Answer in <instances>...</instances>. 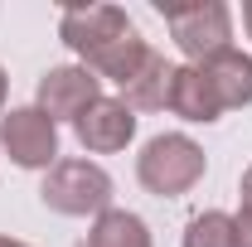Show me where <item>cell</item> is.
<instances>
[{"mask_svg": "<svg viewBox=\"0 0 252 247\" xmlns=\"http://www.w3.org/2000/svg\"><path fill=\"white\" fill-rule=\"evenodd\" d=\"M204 170H209V155L199 151L189 136H180V131H165L156 141H146L141 155H136V180L151 189L156 199L189 194L204 180Z\"/></svg>", "mask_w": 252, "mask_h": 247, "instance_id": "cell-1", "label": "cell"}, {"mask_svg": "<svg viewBox=\"0 0 252 247\" xmlns=\"http://www.w3.org/2000/svg\"><path fill=\"white\" fill-rule=\"evenodd\" d=\"M39 199H44V209L63 218H97L112 209V175L93 160H59L44 175Z\"/></svg>", "mask_w": 252, "mask_h": 247, "instance_id": "cell-2", "label": "cell"}, {"mask_svg": "<svg viewBox=\"0 0 252 247\" xmlns=\"http://www.w3.org/2000/svg\"><path fill=\"white\" fill-rule=\"evenodd\" d=\"M156 10L165 15L170 39L180 44V54L189 63H204V59H214V54H223V49H233L228 44L233 39V10L223 0H194V5L156 0Z\"/></svg>", "mask_w": 252, "mask_h": 247, "instance_id": "cell-3", "label": "cell"}, {"mask_svg": "<svg viewBox=\"0 0 252 247\" xmlns=\"http://www.w3.org/2000/svg\"><path fill=\"white\" fill-rule=\"evenodd\" d=\"M0 146L20 170H54L59 165V122L39 107H15L0 117Z\"/></svg>", "mask_w": 252, "mask_h": 247, "instance_id": "cell-4", "label": "cell"}, {"mask_svg": "<svg viewBox=\"0 0 252 247\" xmlns=\"http://www.w3.org/2000/svg\"><path fill=\"white\" fill-rule=\"evenodd\" d=\"M93 102H102V78L93 68H78V63L49 68L39 78V88H34V107L49 122H78Z\"/></svg>", "mask_w": 252, "mask_h": 247, "instance_id": "cell-5", "label": "cell"}, {"mask_svg": "<svg viewBox=\"0 0 252 247\" xmlns=\"http://www.w3.org/2000/svg\"><path fill=\"white\" fill-rule=\"evenodd\" d=\"M126 30H136V25L126 20L122 5H68V10L59 15V39L83 63L97 59L107 44H117Z\"/></svg>", "mask_w": 252, "mask_h": 247, "instance_id": "cell-6", "label": "cell"}, {"mask_svg": "<svg viewBox=\"0 0 252 247\" xmlns=\"http://www.w3.org/2000/svg\"><path fill=\"white\" fill-rule=\"evenodd\" d=\"M73 136H78L83 151H93V155H117L136 136V112L126 107L122 97H102V102H93L73 122Z\"/></svg>", "mask_w": 252, "mask_h": 247, "instance_id": "cell-7", "label": "cell"}, {"mask_svg": "<svg viewBox=\"0 0 252 247\" xmlns=\"http://www.w3.org/2000/svg\"><path fill=\"white\" fill-rule=\"evenodd\" d=\"M199 73L209 78V88H214V97H219L223 112L252 102V54H243V49H223V54H214V59L199 63Z\"/></svg>", "mask_w": 252, "mask_h": 247, "instance_id": "cell-8", "label": "cell"}, {"mask_svg": "<svg viewBox=\"0 0 252 247\" xmlns=\"http://www.w3.org/2000/svg\"><path fill=\"white\" fill-rule=\"evenodd\" d=\"M175 117H185V122H219L223 107L219 97H214V88H209V78L199 73V63H180L175 73H170V102H165Z\"/></svg>", "mask_w": 252, "mask_h": 247, "instance_id": "cell-9", "label": "cell"}, {"mask_svg": "<svg viewBox=\"0 0 252 247\" xmlns=\"http://www.w3.org/2000/svg\"><path fill=\"white\" fill-rule=\"evenodd\" d=\"M170 73H175V63H165V54L151 49L146 63L122 83V102L131 112H160V107L170 102Z\"/></svg>", "mask_w": 252, "mask_h": 247, "instance_id": "cell-10", "label": "cell"}, {"mask_svg": "<svg viewBox=\"0 0 252 247\" xmlns=\"http://www.w3.org/2000/svg\"><path fill=\"white\" fill-rule=\"evenodd\" d=\"M146 54H151V44L141 39V30H126L117 44H107V49H102L97 59H88L83 68H93L97 78H112V83L122 88L126 78H131V73H136V68L146 63Z\"/></svg>", "mask_w": 252, "mask_h": 247, "instance_id": "cell-11", "label": "cell"}, {"mask_svg": "<svg viewBox=\"0 0 252 247\" xmlns=\"http://www.w3.org/2000/svg\"><path fill=\"white\" fill-rule=\"evenodd\" d=\"M88 247H156V243H151V228H146V218L126 214V209H107V214H97V218H93Z\"/></svg>", "mask_w": 252, "mask_h": 247, "instance_id": "cell-12", "label": "cell"}, {"mask_svg": "<svg viewBox=\"0 0 252 247\" xmlns=\"http://www.w3.org/2000/svg\"><path fill=\"white\" fill-rule=\"evenodd\" d=\"M185 247H233V214H223V209L194 214L185 228Z\"/></svg>", "mask_w": 252, "mask_h": 247, "instance_id": "cell-13", "label": "cell"}, {"mask_svg": "<svg viewBox=\"0 0 252 247\" xmlns=\"http://www.w3.org/2000/svg\"><path fill=\"white\" fill-rule=\"evenodd\" d=\"M233 247H252V214L233 218Z\"/></svg>", "mask_w": 252, "mask_h": 247, "instance_id": "cell-14", "label": "cell"}, {"mask_svg": "<svg viewBox=\"0 0 252 247\" xmlns=\"http://www.w3.org/2000/svg\"><path fill=\"white\" fill-rule=\"evenodd\" d=\"M238 199H243V214H252V165L243 170V185H238Z\"/></svg>", "mask_w": 252, "mask_h": 247, "instance_id": "cell-15", "label": "cell"}, {"mask_svg": "<svg viewBox=\"0 0 252 247\" xmlns=\"http://www.w3.org/2000/svg\"><path fill=\"white\" fill-rule=\"evenodd\" d=\"M243 30H248V39H252V0H243Z\"/></svg>", "mask_w": 252, "mask_h": 247, "instance_id": "cell-16", "label": "cell"}, {"mask_svg": "<svg viewBox=\"0 0 252 247\" xmlns=\"http://www.w3.org/2000/svg\"><path fill=\"white\" fill-rule=\"evenodd\" d=\"M0 247H30V243H20V238H5V233H0Z\"/></svg>", "mask_w": 252, "mask_h": 247, "instance_id": "cell-17", "label": "cell"}, {"mask_svg": "<svg viewBox=\"0 0 252 247\" xmlns=\"http://www.w3.org/2000/svg\"><path fill=\"white\" fill-rule=\"evenodd\" d=\"M5 88H10V78H5V68H0V107H5Z\"/></svg>", "mask_w": 252, "mask_h": 247, "instance_id": "cell-18", "label": "cell"}]
</instances>
